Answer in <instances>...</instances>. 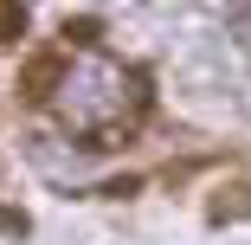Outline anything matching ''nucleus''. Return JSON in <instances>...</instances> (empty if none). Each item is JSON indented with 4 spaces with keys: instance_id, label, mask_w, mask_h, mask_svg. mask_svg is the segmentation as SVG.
<instances>
[{
    "instance_id": "nucleus-1",
    "label": "nucleus",
    "mask_w": 251,
    "mask_h": 245,
    "mask_svg": "<svg viewBox=\"0 0 251 245\" xmlns=\"http://www.w3.org/2000/svg\"><path fill=\"white\" fill-rule=\"evenodd\" d=\"M52 110L77 142H116L142 123L148 84H142V71H129L110 52H71L52 84Z\"/></svg>"
}]
</instances>
